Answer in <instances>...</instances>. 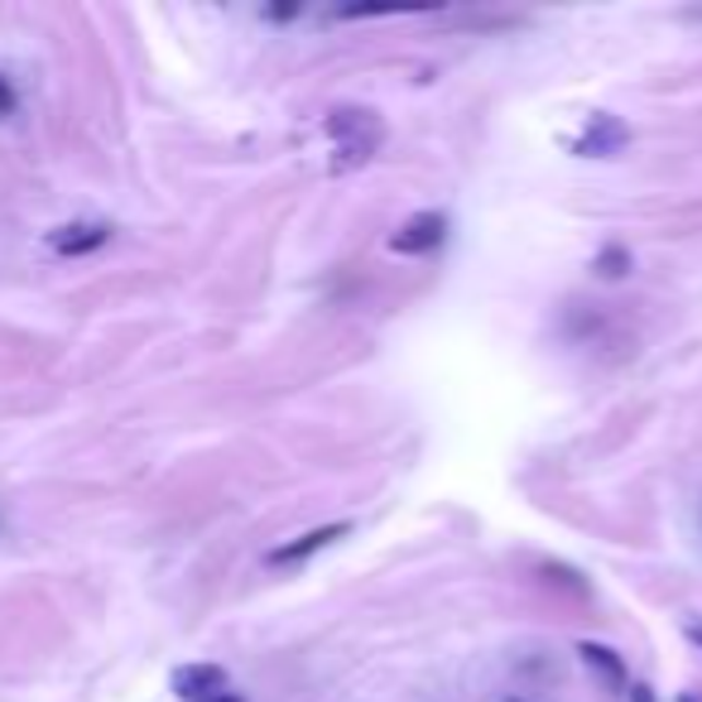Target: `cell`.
<instances>
[{"label": "cell", "mask_w": 702, "mask_h": 702, "mask_svg": "<svg viewBox=\"0 0 702 702\" xmlns=\"http://www.w3.org/2000/svg\"><path fill=\"white\" fill-rule=\"evenodd\" d=\"M20 106V96H15V87H10L5 78H0V116H10Z\"/></svg>", "instance_id": "ba28073f"}, {"label": "cell", "mask_w": 702, "mask_h": 702, "mask_svg": "<svg viewBox=\"0 0 702 702\" xmlns=\"http://www.w3.org/2000/svg\"><path fill=\"white\" fill-rule=\"evenodd\" d=\"M347 535H351L347 519H337V525H323V529H308V535H299L294 543H284V549H270V563H274V568H280V563H304L308 553L328 549V543L347 539Z\"/></svg>", "instance_id": "5b68a950"}, {"label": "cell", "mask_w": 702, "mask_h": 702, "mask_svg": "<svg viewBox=\"0 0 702 702\" xmlns=\"http://www.w3.org/2000/svg\"><path fill=\"white\" fill-rule=\"evenodd\" d=\"M625 140H631V130H625L621 120L607 116V112H592L587 130L573 140V150H577V154H587V160H607V154H616Z\"/></svg>", "instance_id": "7a4b0ae2"}, {"label": "cell", "mask_w": 702, "mask_h": 702, "mask_svg": "<svg viewBox=\"0 0 702 702\" xmlns=\"http://www.w3.org/2000/svg\"><path fill=\"white\" fill-rule=\"evenodd\" d=\"M505 702H525V698H505Z\"/></svg>", "instance_id": "4fadbf2b"}, {"label": "cell", "mask_w": 702, "mask_h": 702, "mask_svg": "<svg viewBox=\"0 0 702 702\" xmlns=\"http://www.w3.org/2000/svg\"><path fill=\"white\" fill-rule=\"evenodd\" d=\"M688 640H693V645L702 650V621H688Z\"/></svg>", "instance_id": "30bf717a"}, {"label": "cell", "mask_w": 702, "mask_h": 702, "mask_svg": "<svg viewBox=\"0 0 702 702\" xmlns=\"http://www.w3.org/2000/svg\"><path fill=\"white\" fill-rule=\"evenodd\" d=\"M592 270H597V280H625V274H631V250L607 246L597 260H592Z\"/></svg>", "instance_id": "52a82bcc"}, {"label": "cell", "mask_w": 702, "mask_h": 702, "mask_svg": "<svg viewBox=\"0 0 702 702\" xmlns=\"http://www.w3.org/2000/svg\"><path fill=\"white\" fill-rule=\"evenodd\" d=\"M443 236H447V217L443 212H414L390 236V250L395 256H429V250L443 246Z\"/></svg>", "instance_id": "6da1fadb"}, {"label": "cell", "mask_w": 702, "mask_h": 702, "mask_svg": "<svg viewBox=\"0 0 702 702\" xmlns=\"http://www.w3.org/2000/svg\"><path fill=\"white\" fill-rule=\"evenodd\" d=\"M674 702H698V698H693V693H679V698H674Z\"/></svg>", "instance_id": "7c38bea8"}, {"label": "cell", "mask_w": 702, "mask_h": 702, "mask_svg": "<svg viewBox=\"0 0 702 702\" xmlns=\"http://www.w3.org/2000/svg\"><path fill=\"white\" fill-rule=\"evenodd\" d=\"M106 241H112V226L106 222H68V226H58V232H48V246H54L58 256H92Z\"/></svg>", "instance_id": "3957f363"}, {"label": "cell", "mask_w": 702, "mask_h": 702, "mask_svg": "<svg viewBox=\"0 0 702 702\" xmlns=\"http://www.w3.org/2000/svg\"><path fill=\"white\" fill-rule=\"evenodd\" d=\"M212 702H246V698H241V693H232V688H226V693H217Z\"/></svg>", "instance_id": "8fae6325"}, {"label": "cell", "mask_w": 702, "mask_h": 702, "mask_svg": "<svg viewBox=\"0 0 702 702\" xmlns=\"http://www.w3.org/2000/svg\"><path fill=\"white\" fill-rule=\"evenodd\" d=\"M631 702H655V698H650L645 683H631Z\"/></svg>", "instance_id": "9c48e42d"}, {"label": "cell", "mask_w": 702, "mask_h": 702, "mask_svg": "<svg viewBox=\"0 0 702 702\" xmlns=\"http://www.w3.org/2000/svg\"><path fill=\"white\" fill-rule=\"evenodd\" d=\"M577 655H583L592 669L607 674L611 683H625V664H621V655H616L611 645H592V640H583V645H577Z\"/></svg>", "instance_id": "8992f818"}, {"label": "cell", "mask_w": 702, "mask_h": 702, "mask_svg": "<svg viewBox=\"0 0 702 702\" xmlns=\"http://www.w3.org/2000/svg\"><path fill=\"white\" fill-rule=\"evenodd\" d=\"M174 693L184 702H212L217 693H226V674L217 664H188L174 674Z\"/></svg>", "instance_id": "277c9868"}]
</instances>
